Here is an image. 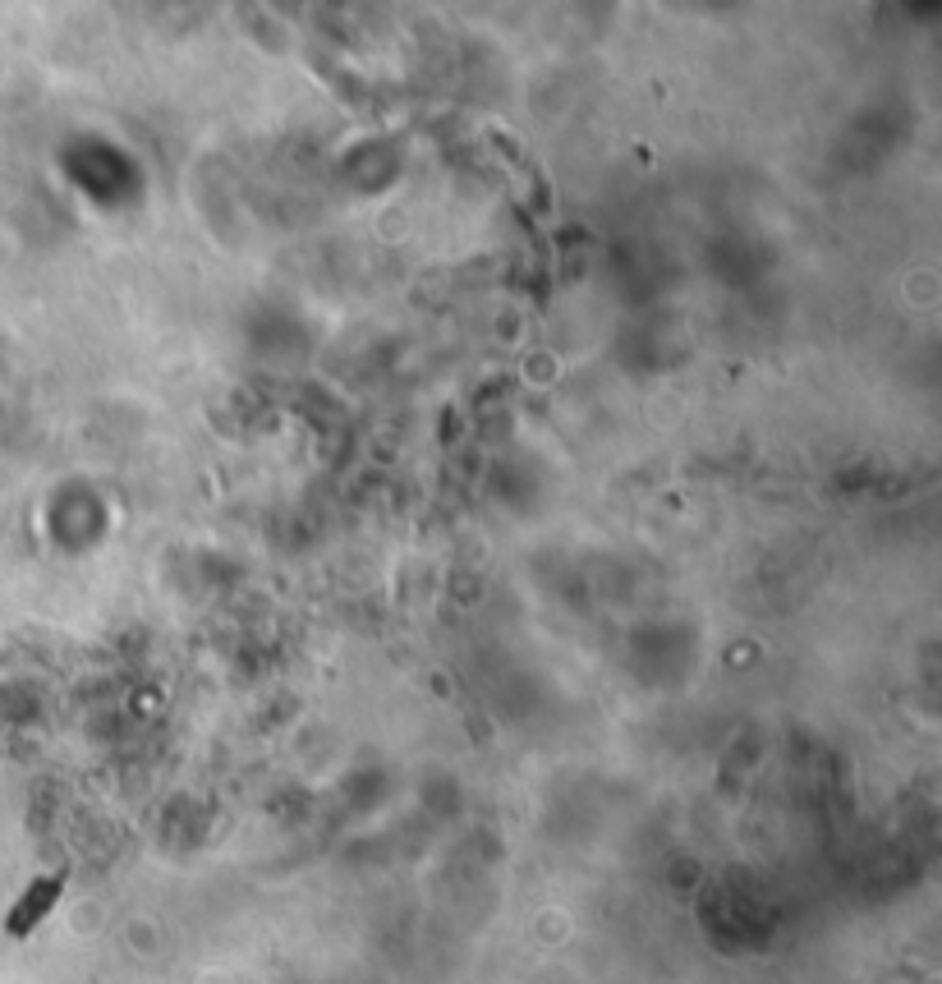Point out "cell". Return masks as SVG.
I'll use <instances>...</instances> for the list:
<instances>
[{"mask_svg":"<svg viewBox=\"0 0 942 984\" xmlns=\"http://www.w3.org/2000/svg\"><path fill=\"white\" fill-rule=\"evenodd\" d=\"M60 893V879H46V883H37V893L28 897V902H19V911L10 916V934H23V929H33V920L42 916L46 906H51V897Z\"/></svg>","mask_w":942,"mask_h":984,"instance_id":"obj_1","label":"cell"}]
</instances>
